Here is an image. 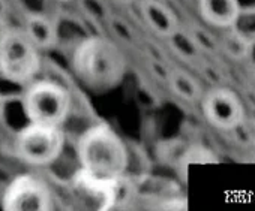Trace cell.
I'll return each instance as SVG.
<instances>
[{
  "mask_svg": "<svg viewBox=\"0 0 255 211\" xmlns=\"http://www.w3.org/2000/svg\"><path fill=\"white\" fill-rule=\"evenodd\" d=\"M77 154L81 168L101 178L123 177L129 162L125 142L107 123L93 125L83 132Z\"/></svg>",
  "mask_w": 255,
  "mask_h": 211,
  "instance_id": "cell-1",
  "label": "cell"
},
{
  "mask_svg": "<svg viewBox=\"0 0 255 211\" xmlns=\"http://www.w3.org/2000/svg\"><path fill=\"white\" fill-rule=\"evenodd\" d=\"M72 66L77 76L92 90H108L120 82L125 59L119 48L105 38L92 36L77 47Z\"/></svg>",
  "mask_w": 255,
  "mask_h": 211,
  "instance_id": "cell-2",
  "label": "cell"
},
{
  "mask_svg": "<svg viewBox=\"0 0 255 211\" xmlns=\"http://www.w3.org/2000/svg\"><path fill=\"white\" fill-rule=\"evenodd\" d=\"M21 105L29 122L62 126L71 111V96L57 82L35 81L24 90Z\"/></svg>",
  "mask_w": 255,
  "mask_h": 211,
  "instance_id": "cell-3",
  "label": "cell"
},
{
  "mask_svg": "<svg viewBox=\"0 0 255 211\" xmlns=\"http://www.w3.org/2000/svg\"><path fill=\"white\" fill-rule=\"evenodd\" d=\"M39 70V50L23 29L11 27L3 44L0 45V76L12 84L26 85L33 81Z\"/></svg>",
  "mask_w": 255,
  "mask_h": 211,
  "instance_id": "cell-4",
  "label": "cell"
},
{
  "mask_svg": "<svg viewBox=\"0 0 255 211\" xmlns=\"http://www.w3.org/2000/svg\"><path fill=\"white\" fill-rule=\"evenodd\" d=\"M15 153L27 165L45 166L57 160L65 147L62 126L32 123L23 126L15 135Z\"/></svg>",
  "mask_w": 255,
  "mask_h": 211,
  "instance_id": "cell-5",
  "label": "cell"
},
{
  "mask_svg": "<svg viewBox=\"0 0 255 211\" xmlns=\"http://www.w3.org/2000/svg\"><path fill=\"white\" fill-rule=\"evenodd\" d=\"M53 207L54 202L48 184L33 174L15 177L2 196V208L5 211H48Z\"/></svg>",
  "mask_w": 255,
  "mask_h": 211,
  "instance_id": "cell-6",
  "label": "cell"
},
{
  "mask_svg": "<svg viewBox=\"0 0 255 211\" xmlns=\"http://www.w3.org/2000/svg\"><path fill=\"white\" fill-rule=\"evenodd\" d=\"M125 178H101L80 168L72 177L74 195L92 210H111L119 202Z\"/></svg>",
  "mask_w": 255,
  "mask_h": 211,
  "instance_id": "cell-7",
  "label": "cell"
},
{
  "mask_svg": "<svg viewBox=\"0 0 255 211\" xmlns=\"http://www.w3.org/2000/svg\"><path fill=\"white\" fill-rule=\"evenodd\" d=\"M203 114L213 128L231 131L242 123L245 110L242 100L233 90L218 87L203 97Z\"/></svg>",
  "mask_w": 255,
  "mask_h": 211,
  "instance_id": "cell-8",
  "label": "cell"
},
{
  "mask_svg": "<svg viewBox=\"0 0 255 211\" xmlns=\"http://www.w3.org/2000/svg\"><path fill=\"white\" fill-rule=\"evenodd\" d=\"M203 20L219 29L233 27L240 17L239 0H198Z\"/></svg>",
  "mask_w": 255,
  "mask_h": 211,
  "instance_id": "cell-9",
  "label": "cell"
},
{
  "mask_svg": "<svg viewBox=\"0 0 255 211\" xmlns=\"http://www.w3.org/2000/svg\"><path fill=\"white\" fill-rule=\"evenodd\" d=\"M141 15L144 18V23L159 36L170 38L179 30L174 14L161 0H143Z\"/></svg>",
  "mask_w": 255,
  "mask_h": 211,
  "instance_id": "cell-10",
  "label": "cell"
},
{
  "mask_svg": "<svg viewBox=\"0 0 255 211\" xmlns=\"http://www.w3.org/2000/svg\"><path fill=\"white\" fill-rule=\"evenodd\" d=\"M24 33L41 50H50L57 42V27L53 20L41 14H30L24 21Z\"/></svg>",
  "mask_w": 255,
  "mask_h": 211,
  "instance_id": "cell-11",
  "label": "cell"
},
{
  "mask_svg": "<svg viewBox=\"0 0 255 211\" xmlns=\"http://www.w3.org/2000/svg\"><path fill=\"white\" fill-rule=\"evenodd\" d=\"M171 90L185 100L194 102L200 97V84L197 79L185 70H173L167 76Z\"/></svg>",
  "mask_w": 255,
  "mask_h": 211,
  "instance_id": "cell-12",
  "label": "cell"
},
{
  "mask_svg": "<svg viewBox=\"0 0 255 211\" xmlns=\"http://www.w3.org/2000/svg\"><path fill=\"white\" fill-rule=\"evenodd\" d=\"M227 50L233 57H242L248 53L249 45L245 38H242L239 33H230L227 38Z\"/></svg>",
  "mask_w": 255,
  "mask_h": 211,
  "instance_id": "cell-13",
  "label": "cell"
},
{
  "mask_svg": "<svg viewBox=\"0 0 255 211\" xmlns=\"http://www.w3.org/2000/svg\"><path fill=\"white\" fill-rule=\"evenodd\" d=\"M99 3H102L101 0H84V2H83V6H84V9H86L92 17L104 20V18H107V8H105V6H98V8H96V5H99Z\"/></svg>",
  "mask_w": 255,
  "mask_h": 211,
  "instance_id": "cell-14",
  "label": "cell"
},
{
  "mask_svg": "<svg viewBox=\"0 0 255 211\" xmlns=\"http://www.w3.org/2000/svg\"><path fill=\"white\" fill-rule=\"evenodd\" d=\"M9 30H11V24L6 20V15H0V45L3 44V41H5L6 35L9 33Z\"/></svg>",
  "mask_w": 255,
  "mask_h": 211,
  "instance_id": "cell-15",
  "label": "cell"
},
{
  "mask_svg": "<svg viewBox=\"0 0 255 211\" xmlns=\"http://www.w3.org/2000/svg\"><path fill=\"white\" fill-rule=\"evenodd\" d=\"M6 11H8V5L5 0H0V15H6Z\"/></svg>",
  "mask_w": 255,
  "mask_h": 211,
  "instance_id": "cell-16",
  "label": "cell"
},
{
  "mask_svg": "<svg viewBox=\"0 0 255 211\" xmlns=\"http://www.w3.org/2000/svg\"><path fill=\"white\" fill-rule=\"evenodd\" d=\"M3 110H5V100H3V96L0 94V117L3 114Z\"/></svg>",
  "mask_w": 255,
  "mask_h": 211,
  "instance_id": "cell-17",
  "label": "cell"
},
{
  "mask_svg": "<svg viewBox=\"0 0 255 211\" xmlns=\"http://www.w3.org/2000/svg\"><path fill=\"white\" fill-rule=\"evenodd\" d=\"M117 2H120V3H131L132 0H117Z\"/></svg>",
  "mask_w": 255,
  "mask_h": 211,
  "instance_id": "cell-18",
  "label": "cell"
},
{
  "mask_svg": "<svg viewBox=\"0 0 255 211\" xmlns=\"http://www.w3.org/2000/svg\"><path fill=\"white\" fill-rule=\"evenodd\" d=\"M57 2H69V0H57Z\"/></svg>",
  "mask_w": 255,
  "mask_h": 211,
  "instance_id": "cell-19",
  "label": "cell"
}]
</instances>
